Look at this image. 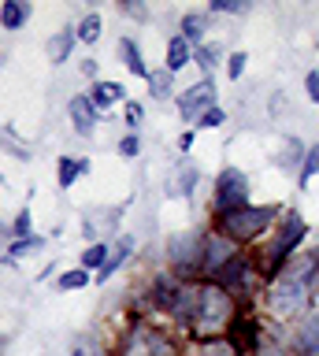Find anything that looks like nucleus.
Returning <instances> with one entry per match:
<instances>
[{
    "label": "nucleus",
    "instance_id": "nucleus-1",
    "mask_svg": "<svg viewBox=\"0 0 319 356\" xmlns=\"http://www.w3.org/2000/svg\"><path fill=\"white\" fill-rule=\"evenodd\" d=\"M174 319L186 330L201 334V338H215V334H223L238 323V305L223 286L208 278V282H197V286H182Z\"/></svg>",
    "mask_w": 319,
    "mask_h": 356
},
{
    "label": "nucleus",
    "instance_id": "nucleus-2",
    "mask_svg": "<svg viewBox=\"0 0 319 356\" xmlns=\"http://www.w3.org/2000/svg\"><path fill=\"white\" fill-rule=\"evenodd\" d=\"M319 278V252L290 260L279 275H271L268 286V308L275 319H293L312 305V289Z\"/></svg>",
    "mask_w": 319,
    "mask_h": 356
},
{
    "label": "nucleus",
    "instance_id": "nucleus-3",
    "mask_svg": "<svg viewBox=\"0 0 319 356\" xmlns=\"http://www.w3.org/2000/svg\"><path fill=\"white\" fill-rule=\"evenodd\" d=\"M279 208L282 204H256V208H238L230 211V216H219V230H223V238H230L234 245H245L252 238H260L263 230L271 227L275 219H279Z\"/></svg>",
    "mask_w": 319,
    "mask_h": 356
},
{
    "label": "nucleus",
    "instance_id": "nucleus-4",
    "mask_svg": "<svg viewBox=\"0 0 319 356\" xmlns=\"http://www.w3.org/2000/svg\"><path fill=\"white\" fill-rule=\"evenodd\" d=\"M308 238V222L297 216V211H286L282 216V227L279 234L268 241V252H263V271H271V275H279L286 264H290V256L301 249V241Z\"/></svg>",
    "mask_w": 319,
    "mask_h": 356
},
{
    "label": "nucleus",
    "instance_id": "nucleus-5",
    "mask_svg": "<svg viewBox=\"0 0 319 356\" xmlns=\"http://www.w3.org/2000/svg\"><path fill=\"white\" fill-rule=\"evenodd\" d=\"M249 193H252V182L245 171L238 167H223L215 178V216H230L238 208H249Z\"/></svg>",
    "mask_w": 319,
    "mask_h": 356
},
{
    "label": "nucleus",
    "instance_id": "nucleus-6",
    "mask_svg": "<svg viewBox=\"0 0 319 356\" xmlns=\"http://www.w3.org/2000/svg\"><path fill=\"white\" fill-rule=\"evenodd\" d=\"M204 241L201 234H179V238H171V267L182 275L190 271H204Z\"/></svg>",
    "mask_w": 319,
    "mask_h": 356
},
{
    "label": "nucleus",
    "instance_id": "nucleus-7",
    "mask_svg": "<svg viewBox=\"0 0 319 356\" xmlns=\"http://www.w3.org/2000/svg\"><path fill=\"white\" fill-rule=\"evenodd\" d=\"M126 356H174V345L163 330L149 327V323H138L126 341Z\"/></svg>",
    "mask_w": 319,
    "mask_h": 356
},
{
    "label": "nucleus",
    "instance_id": "nucleus-8",
    "mask_svg": "<svg viewBox=\"0 0 319 356\" xmlns=\"http://www.w3.org/2000/svg\"><path fill=\"white\" fill-rule=\"evenodd\" d=\"M212 108H215V86H212V78H201V82L190 86V89H186V93L179 97V111H182V119L201 122Z\"/></svg>",
    "mask_w": 319,
    "mask_h": 356
},
{
    "label": "nucleus",
    "instance_id": "nucleus-9",
    "mask_svg": "<svg viewBox=\"0 0 319 356\" xmlns=\"http://www.w3.org/2000/svg\"><path fill=\"white\" fill-rule=\"evenodd\" d=\"M252 278H256V267H252V264L245 260V256L238 252L234 260H230V264L223 267V271H219V275L212 278V282H219L230 297H234V293H249V289H252Z\"/></svg>",
    "mask_w": 319,
    "mask_h": 356
},
{
    "label": "nucleus",
    "instance_id": "nucleus-10",
    "mask_svg": "<svg viewBox=\"0 0 319 356\" xmlns=\"http://www.w3.org/2000/svg\"><path fill=\"white\" fill-rule=\"evenodd\" d=\"M234 256H238L234 241H230V238H219V234H212V238L204 241V275H208V278H215L230 260H234Z\"/></svg>",
    "mask_w": 319,
    "mask_h": 356
},
{
    "label": "nucleus",
    "instance_id": "nucleus-11",
    "mask_svg": "<svg viewBox=\"0 0 319 356\" xmlns=\"http://www.w3.org/2000/svg\"><path fill=\"white\" fill-rule=\"evenodd\" d=\"M293 356H319V312H312L293 334Z\"/></svg>",
    "mask_w": 319,
    "mask_h": 356
},
{
    "label": "nucleus",
    "instance_id": "nucleus-12",
    "mask_svg": "<svg viewBox=\"0 0 319 356\" xmlns=\"http://www.w3.org/2000/svg\"><path fill=\"white\" fill-rule=\"evenodd\" d=\"M67 111H71V119H74V130H79V134H93V122H97V104H93L90 97H71Z\"/></svg>",
    "mask_w": 319,
    "mask_h": 356
},
{
    "label": "nucleus",
    "instance_id": "nucleus-13",
    "mask_svg": "<svg viewBox=\"0 0 319 356\" xmlns=\"http://www.w3.org/2000/svg\"><path fill=\"white\" fill-rule=\"evenodd\" d=\"M74 41H79V30H71V26L60 30L56 38H49V60H52V63H67Z\"/></svg>",
    "mask_w": 319,
    "mask_h": 356
},
{
    "label": "nucleus",
    "instance_id": "nucleus-14",
    "mask_svg": "<svg viewBox=\"0 0 319 356\" xmlns=\"http://www.w3.org/2000/svg\"><path fill=\"white\" fill-rule=\"evenodd\" d=\"M190 60H193V44L186 41L182 33H179V38H171V41H167V71L179 74Z\"/></svg>",
    "mask_w": 319,
    "mask_h": 356
},
{
    "label": "nucleus",
    "instance_id": "nucleus-15",
    "mask_svg": "<svg viewBox=\"0 0 319 356\" xmlns=\"http://www.w3.org/2000/svg\"><path fill=\"white\" fill-rule=\"evenodd\" d=\"M204 30H208V15L204 11H190V15H182V38L193 44V49H201L204 44Z\"/></svg>",
    "mask_w": 319,
    "mask_h": 356
},
{
    "label": "nucleus",
    "instance_id": "nucleus-16",
    "mask_svg": "<svg viewBox=\"0 0 319 356\" xmlns=\"http://www.w3.org/2000/svg\"><path fill=\"white\" fill-rule=\"evenodd\" d=\"M119 56H123V63H126V71H130V74H138V78H149V74H152L149 67H145V60H141L138 41L123 38V41H119Z\"/></svg>",
    "mask_w": 319,
    "mask_h": 356
},
{
    "label": "nucleus",
    "instance_id": "nucleus-17",
    "mask_svg": "<svg viewBox=\"0 0 319 356\" xmlns=\"http://www.w3.org/2000/svg\"><path fill=\"white\" fill-rule=\"evenodd\" d=\"M130 252H134V238H123V241H119V249H115L112 256H108V264L101 267V271H97V282H108V278H112V275L119 271V267H123V264L130 260Z\"/></svg>",
    "mask_w": 319,
    "mask_h": 356
},
{
    "label": "nucleus",
    "instance_id": "nucleus-18",
    "mask_svg": "<svg viewBox=\"0 0 319 356\" xmlns=\"http://www.w3.org/2000/svg\"><path fill=\"white\" fill-rule=\"evenodd\" d=\"M26 19H30V4H23V0H4V8H0V26L19 30Z\"/></svg>",
    "mask_w": 319,
    "mask_h": 356
},
{
    "label": "nucleus",
    "instance_id": "nucleus-19",
    "mask_svg": "<svg viewBox=\"0 0 319 356\" xmlns=\"http://www.w3.org/2000/svg\"><path fill=\"white\" fill-rule=\"evenodd\" d=\"M123 97H126V89L119 86V82H97V86H93V97H90V100H93V104L104 111V108H112L115 100H123Z\"/></svg>",
    "mask_w": 319,
    "mask_h": 356
},
{
    "label": "nucleus",
    "instance_id": "nucleus-20",
    "mask_svg": "<svg viewBox=\"0 0 319 356\" xmlns=\"http://www.w3.org/2000/svg\"><path fill=\"white\" fill-rule=\"evenodd\" d=\"M90 171V160H71V156H63L60 160V186L71 189L74 182H79V175Z\"/></svg>",
    "mask_w": 319,
    "mask_h": 356
},
{
    "label": "nucleus",
    "instance_id": "nucleus-21",
    "mask_svg": "<svg viewBox=\"0 0 319 356\" xmlns=\"http://www.w3.org/2000/svg\"><path fill=\"white\" fill-rule=\"evenodd\" d=\"M193 63L201 67L204 74H212L215 67H219V44H212V41H204L201 49H193Z\"/></svg>",
    "mask_w": 319,
    "mask_h": 356
},
{
    "label": "nucleus",
    "instance_id": "nucleus-22",
    "mask_svg": "<svg viewBox=\"0 0 319 356\" xmlns=\"http://www.w3.org/2000/svg\"><path fill=\"white\" fill-rule=\"evenodd\" d=\"M316 175H319V145H312L301 160V189H308V182H312Z\"/></svg>",
    "mask_w": 319,
    "mask_h": 356
},
{
    "label": "nucleus",
    "instance_id": "nucleus-23",
    "mask_svg": "<svg viewBox=\"0 0 319 356\" xmlns=\"http://www.w3.org/2000/svg\"><path fill=\"white\" fill-rule=\"evenodd\" d=\"M171 71H167V67H163V71H152L149 74V86H152V97H160V100H167L171 97Z\"/></svg>",
    "mask_w": 319,
    "mask_h": 356
},
{
    "label": "nucleus",
    "instance_id": "nucleus-24",
    "mask_svg": "<svg viewBox=\"0 0 319 356\" xmlns=\"http://www.w3.org/2000/svg\"><path fill=\"white\" fill-rule=\"evenodd\" d=\"M104 264H108V245H104V241H97V245H90V249L82 252V267H85V271H90V267H97V271H101Z\"/></svg>",
    "mask_w": 319,
    "mask_h": 356
},
{
    "label": "nucleus",
    "instance_id": "nucleus-25",
    "mask_svg": "<svg viewBox=\"0 0 319 356\" xmlns=\"http://www.w3.org/2000/svg\"><path fill=\"white\" fill-rule=\"evenodd\" d=\"M249 356H290V353H286V349H282V345L275 341V338H263V334H260V338L252 341Z\"/></svg>",
    "mask_w": 319,
    "mask_h": 356
},
{
    "label": "nucleus",
    "instance_id": "nucleus-26",
    "mask_svg": "<svg viewBox=\"0 0 319 356\" xmlns=\"http://www.w3.org/2000/svg\"><path fill=\"white\" fill-rule=\"evenodd\" d=\"M85 282H90V271H85V267H74V271H63V275L56 278V286H60V289H82Z\"/></svg>",
    "mask_w": 319,
    "mask_h": 356
},
{
    "label": "nucleus",
    "instance_id": "nucleus-27",
    "mask_svg": "<svg viewBox=\"0 0 319 356\" xmlns=\"http://www.w3.org/2000/svg\"><path fill=\"white\" fill-rule=\"evenodd\" d=\"M101 15H85L82 22H79V41H85V44H90V41H97V38H101Z\"/></svg>",
    "mask_w": 319,
    "mask_h": 356
},
{
    "label": "nucleus",
    "instance_id": "nucleus-28",
    "mask_svg": "<svg viewBox=\"0 0 319 356\" xmlns=\"http://www.w3.org/2000/svg\"><path fill=\"white\" fill-rule=\"evenodd\" d=\"M41 245H45V238H38V234H30V238H19V241H12V245H8V256H26V252L41 249Z\"/></svg>",
    "mask_w": 319,
    "mask_h": 356
},
{
    "label": "nucleus",
    "instance_id": "nucleus-29",
    "mask_svg": "<svg viewBox=\"0 0 319 356\" xmlns=\"http://www.w3.org/2000/svg\"><path fill=\"white\" fill-rule=\"evenodd\" d=\"M245 67H249V52H230V56H227V74H230V82H238V78L245 74Z\"/></svg>",
    "mask_w": 319,
    "mask_h": 356
},
{
    "label": "nucleus",
    "instance_id": "nucleus-30",
    "mask_svg": "<svg viewBox=\"0 0 319 356\" xmlns=\"http://www.w3.org/2000/svg\"><path fill=\"white\" fill-rule=\"evenodd\" d=\"M197 178H201V171H197L193 163H190V167H182V171H179V193H182V197H190L193 189H197Z\"/></svg>",
    "mask_w": 319,
    "mask_h": 356
},
{
    "label": "nucleus",
    "instance_id": "nucleus-31",
    "mask_svg": "<svg viewBox=\"0 0 319 356\" xmlns=\"http://www.w3.org/2000/svg\"><path fill=\"white\" fill-rule=\"evenodd\" d=\"M141 119H145V108H141L138 100H126V127H130V134L141 127Z\"/></svg>",
    "mask_w": 319,
    "mask_h": 356
},
{
    "label": "nucleus",
    "instance_id": "nucleus-32",
    "mask_svg": "<svg viewBox=\"0 0 319 356\" xmlns=\"http://www.w3.org/2000/svg\"><path fill=\"white\" fill-rule=\"evenodd\" d=\"M12 238H15V241H19V238H30V211H26V208L19 211L15 222H12Z\"/></svg>",
    "mask_w": 319,
    "mask_h": 356
},
{
    "label": "nucleus",
    "instance_id": "nucleus-33",
    "mask_svg": "<svg viewBox=\"0 0 319 356\" xmlns=\"http://www.w3.org/2000/svg\"><path fill=\"white\" fill-rule=\"evenodd\" d=\"M212 11H227V15H241V11H249V4H241V0H212Z\"/></svg>",
    "mask_w": 319,
    "mask_h": 356
},
{
    "label": "nucleus",
    "instance_id": "nucleus-34",
    "mask_svg": "<svg viewBox=\"0 0 319 356\" xmlns=\"http://www.w3.org/2000/svg\"><path fill=\"white\" fill-rule=\"evenodd\" d=\"M138 152H141V145H138V134H126V138L119 141V156H126V160H134Z\"/></svg>",
    "mask_w": 319,
    "mask_h": 356
},
{
    "label": "nucleus",
    "instance_id": "nucleus-35",
    "mask_svg": "<svg viewBox=\"0 0 319 356\" xmlns=\"http://www.w3.org/2000/svg\"><path fill=\"white\" fill-rule=\"evenodd\" d=\"M223 122H227V111H223V108L215 104V108L208 111V115H204L201 122H197V127H223Z\"/></svg>",
    "mask_w": 319,
    "mask_h": 356
},
{
    "label": "nucleus",
    "instance_id": "nucleus-36",
    "mask_svg": "<svg viewBox=\"0 0 319 356\" xmlns=\"http://www.w3.org/2000/svg\"><path fill=\"white\" fill-rule=\"evenodd\" d=\"M304 89H308V97L319 93V71H308V74H304Z\"/></svg>",
    "mask_w": 319,
    "mask_h": 356
},
{
    "label": "nucleus",
    "instance_id": "nucleus-37",
    "mask_svg": "<svg viewBox=\"0 0 319 356\" xmlns=\"http://www.w3.org/2000/svg\"><path fill=\"white\" fill-rule=\"evenodd\" d=\"M193 141H197V130H186L182 138H179V149H182V152H190V149H193Z\"/></svg>",
    "mask_w": 319,
    "mask_h": 356
},
{
    "label": "nucleus",
    "instance_id": "nucleus-38",
    "mask_svg": "<svg viewBox=\"0 0 319 356\" xmlns=\"http://www.w3.org/2000/svg\"><path fill=\"white\" fill-rule=\"evenodd\" d=\"M312 100H316V104H319V93H312Z\"/></svg>",
    "mask_w": 319,
    "mask_h": 356
}]
</instances>
